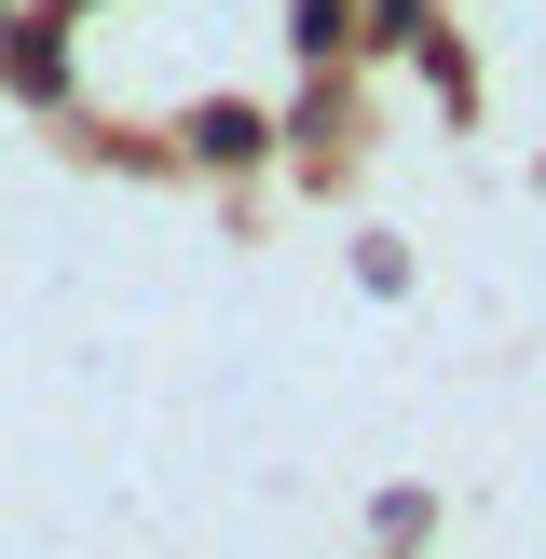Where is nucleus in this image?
<instances>
[{
	"mask_svg": "<svg viewBox=\"0 0 546 559\" xmlns=\"http://www.w3.org/2000/svg\"><path fill=\"white\" fill-rule=\"evenodd\" d=\"M191 151H218V164H233V151H260V109H205V123H191Z\"/></svg>",
	"mask_w": 546,
	"mask_h": 559,
	"instance_id": "obj_1",
	"label": "nucleus"
},
{
	"mask_svg": "<svg viewBox=\"0 0 546 559\" xmlns=\"http://www.w3.org/2000/svg\"><path fill=\"white\" fill-rule=\"evenodd\" d=\"M300 41H314V55L342 41V0H300Z\"/></svg>",
	"mask_w": 546,
	"mask_h": 559,
	"instance_id": "obj_2",
	"label": "nucleus"
}]
</instances>
